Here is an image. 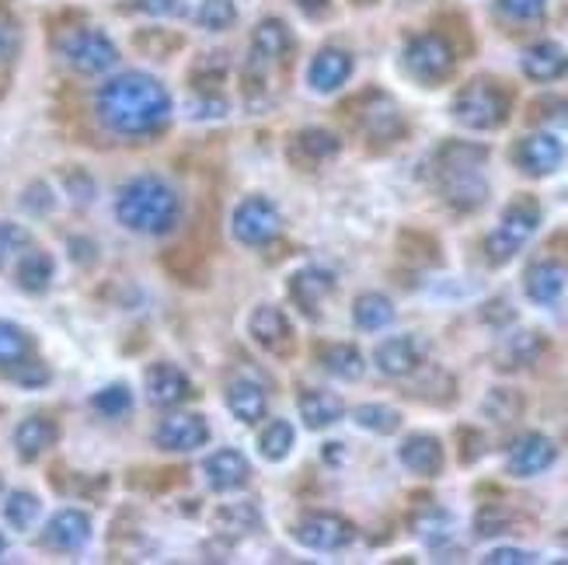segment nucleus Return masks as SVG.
Listing matches in <instances>:
<instances>
[{"mask_svg": "<svg viewBox=\"0 0 568 565\" xmlns=\"http://www.w3.org/2000/svg\"><path fill=\"white\" fill-rule=\"evenodd\" d=\"M94 115L115 137H158L171 122V94L151 73L130 70L98 88Z\"/></svg>", "mask_w": 568, "mask_h": 565, "instance_id": "f257e3e1", "label": "nucleus"}, {"mask_svg": "<svg viewBox=\"0 0 568 565\" xmlns=\"http://www.w3.org/2000/svg\"><path fill=\"white\" fill-rule=\"evenodd\" d=\"M488 161V147L471 140H447L433 154V175L443 203L454 213H478L488 203V182L481 168Z\"/></svg>", "mask_w": 568, "mask_h": 565, "instance_id": "f03ea898", "label": "nucleus"}, {"mask_svg": "<svg viewBox=\"0 0 568 565\" xmlns=\"http://www.w3.org/2000/svg\"><path fill=\"white\" fill-rule=\"evenodd\" d=\"M115 216H119V224L133 234L164 238L175 231L182 220V195L158 175H140L119 189Z\"/></svg>", "mask_w": 568, "mask_h": 565, "instance_id": "7ed1b4c3", "label": "nucleus"}, {"mask_svg": "<svg viewBox=\"0 0 568 565\" xmlns=\"http://www.w3.org/2000/svg\"><path fill=\"white\" fill-rule=\"evenodd\" d=\"M342 119L349 122V130H356L374 147H394L408 133V122H405L398 102L381 88H366L363 94L349 98V102L342 105Z\"/></svg>", "mask_w": 568, "mask_h": 565, "instance_id": "20e7f679", "label": "nucleus"}, {"mask_svg": "<svg viewBox=\"0 0 568 565\" xmlns=\"http://www.w3.org/2000/svg\"><path fill=\"white\" fill-rule=\"evenodd\" d=\"M450 112L464 130H503L513 112V91L499 78H475L454 94Z\"/></svg>", "mask_w": 568, "mask_h": 565, "instance_id": "39448f33", "label": "nucleus"}, {"mask_svg": "<svg viewBox=\"0 0 568 565\" xmlns=\"http://www.w3.org/2000/svg\"><path fill=\"white\" fill-rule=\"evenodd\" d=\"M537 228H540V203L534 200L530 192L513 195V200L506 203V210H503V216H499V228L491 231L485 238V244H481L485 262L488 265L513 262L516 255H520L524 244L534 238Z\"/></svg>", "mask_w": 568, "mask_h": 565, "instance_id": "423d86ee", "label": "nucleus"}, {"mask_svg": "<svg viewBox=\"0 0 568 565\" xmlns=\"http://www.w3.org/2000/svg\"><path fill=\"white\" fill-rule=\"evenodd\" d=\"M405 73L423 88H439L454 78L457 70V49L443 32H423L408 39L405 53H402Z\"/></svg>", "mask_w": 568, "mask_h": 565, "instance_id": "0eeeda50", "label": "nucleus"}, {"mask_svg": "<svg viewBox=\"0 0 568 565\" xmlns=\"http://www.w3.org/2000/svg\"><path fill=\"white\" fill-rule=\"evenodd\" d=\"M57 53L63 57V63L70 70L84 73V78H98V73H109L119 63V49L115 42L102 32V29H67L57 39Z\"/></svg>", "mask_w": 568, "mask_h": 565, "instance_id": "6e6552de", "label": "nucleus"}, {"mask_svg": "<svg viewBox=\"0 0 568 565\" xmlns=\"http://www.w3.org/2000/svg\"><path fill=\"white\" fill-rule=\"evenodd\" d=\"M231 231L241 244H248V249H262V244L276 241L280 231H283V213L273 200H265V195H248V200H241L234 216H231Z\"/></svg>", "mask_w": 568, "mask_h": 565, "instance_id": "1a4fd4ad", "label": "nucleus"}, {"mask_svg": "<svg viewBox=\"0 0 568 565\" xmlns=\"http://www.w3.org/2000/svg\"><path fill=\"white\" fill-rule=\"evenodd\" d=\"M293 542L311 552H342L356 542V524L338 513H304L293 524Z\"/></svg>", "mask_w": 568, "mask_h": 565, "instance_id": "9d476101", "label": "nucleus"}, {"mask_svg": "<svg viewBox=\"0 0 568 565\" xmlns=\"http://www.w3.org/2000/svg\"><path fill=\"white\" fill-rule=\"evenodd\" d=\"M248 335L258 350H265L276 360H293L296 356V332L290 317L276 304H258L248 317Z\"/></svg>", "mask_w": 568, "mask_h": 565, "instance_id": "9b49d317", "label": "nucleus"}, {"mask_svg": "<svg viewBox=\"0 0 568 565\" xmlns=\"http://www.w3.org/2000/svg\"><path fill=\"white\" fill-rule=\"evenodd\" d=\"M565 161V143L555 133H530L513 143V164L530 179H548Z\"/></svg>", "mask_w": 568, "mask_h": 565, "instance_id": "f8f14e48", "label": "nucleus"}, {"mask_svg": "<svg viewBox=\"0 0 568 565\" xmlns=\"http://www.w3.org/2000/svg\"><path fill=\"white\" fill-rule=\"evenodd\" d=\"M555 461H558V447L551 436L524 433V436H516L506 451V472L513 478H534L540 472H548Z\"/></svg>", "mask_w": 568, "mask_h": 565, "instance_id": "ddd939ff", "label": "nucleus"}, {"mask_svg": "<svg viewBox=\"0 0 568 565\" xmlns=\"http://www.w3.org/2000/svg\"><path fill=\"white\" fill-rule=\"evenodd\" d=\"M374 363L377 371L390 381H402V377H412L423 371L426 363V342L418 335H394V339H384L381 346L374 350Z\"/></svg>", "mask_w": 568, "mask_h": 565, "instance_id": "4468645a", "label": "nucleus"}, {"mask_svg": "<svg viewBox=\"0 0 568 565\" xmlns=\"http://www.w3.org/2000/svg\"><path fill=\"white\" fill-rule=\"evenodd\" d=\"M286 293H290V301L296 304V311H301L307 322H317L321 304H325V297H332V293H335V273H328V269H321V265H304V269H296V273L290 276Z\"/></svg>", "mask_w": 568, "mask_h": 565, "instance_id": "2eb2a0df", "label": "nucleus"}, {"mask_svg": "<svg viewBox=\"0 0 568 565\" xmlns=\"http://www.w3.org/2000/svg\"><path fill=\"white\" fill-rule=\"evenodd\" d=\"M39 542H42V548L60 552V555L81 552L91 542V517H88L84 509L67 506V509H60V513H53V517H49V524H45Z\"/></svg>", "mask_w": 568, "mask_h": 565, "instance_id": "dca6fc26", "label": "nucleus"}, {"mask_svg": "<svg viewBox=\"0 0 568 565\" xmlns=\"http://www.w3.org/2000/svg\"><path fill=\"white\" fill-rule=\"evenodd\" d=\"M206 440H210V426L200 412H175L154 430V444L161 451H171V454L200 451Z\"/></svg>", "mask_w": 568, "mask_h": 565, "instance_id": "f3484780", "label": "nucleus"}, {"mask_svg": "<svg viewBox=\"0 0 568 565\" xmlns=\"http://www.w3.org/2000/svg\"><path fill=\"white\" fill-rule=\"evenodd\" d=\"M143 387H146V398H151L154 405H161V408L182 405V402L192 395V381H189V374L182 371V366L168 363V360L146 366Z\"/></svg>", "mask_w": 568, "mask_h": 565, "instance_id": "a211bd4d", "label": "nucleus"}, {"mask_svg": "<svg viewBox=\"0 0 568 565\" xmlns=\"http://www.w3.org/2000/svg\"><path fill=\"white\" fill-rule=\"evenodd\" d=\"M565 286H568V265H561L558 259H537L527 265L524 273V290L527 297L540 307H551L565 297Z\"/></svg>", "mask_w": 568, "mask_h": 565, "instance_id": "6ab92c4d", "label": "nucleus"}, {"mask_svg": "<svg viewBox=\"0 0 568 565\" xmlns=\"http://www.w3.org/2000/svg\"><path fill=\"white\" fill-rule=\"evenodd\" d=\"M203 472H206V485L213 493H234V488L248 485L252 478V464L241 451L234 447H220L203 461Z\"/></svg>", "mask_w": 568, "mask_h": 565, "instance_id": "aec40b11", "label": "nucleus"}, {"mask_svg": "<svg viewBox=\"0 0 568 565\" xmlns=\"http://www.w3.org/2000/svg\"><path fill=\"white\" fill-rule=\"evenodd\" d=\"M353 57L345 53V49H338V46H325L321 53L311 60V67H307V84L317 91V94H332V91H338L345 81L353 78Z\"/></svg>", "mask_w": 568, "mask_h": 565, "instance_id": "412c9836", "label": "nucleus"}, {"mask_svg": "<svg viewBox=\"0 0 568 565\" xmlns=\"http://www.w3.org/2000/svg\"><path fill=\"white\" fill-rule=\"evenodd\" d=\"M398 461L405 464L412 475L436 478L443 472V464H447V454H443L439 436H433V433H412V436L402 440Z\"/></svg>", "mask_w": 568, "mask_h": 565, "instance_id": "4be33fe9", "label": "nucleus"}, {"mask_svg": "<svg viewBox=\"0 0 568 565\" xmlns=\"http://www.w3.org/2000/svg\"><path fill=\"white\" fill-rule=\"evenodd\" d=\"M338 151H342V140L321 127H307L290 140V161L304 171H314L317 164L338 158Z\"/></svg>", "mask_w": 568, "mask_h": 565, "instance_id": "5701e85b", "label": "nucleus"}, {"mask_svg": "<svg viewBox=\"0 0 568 565\" xmlns=\"http://www.w3.org/2000/svg\"><path fill=\"white\" fill-rule=\"evenodd\" d=\"M314 363L325 374L338 377V381H359L363 371H366V360H363V353L353 346V342H317Z\"/></svg>", "mask_w": 568, "mask_h": 565, "instance_id": "b1692460", "label": "nucleus"}, {"mask_svg": "<svg viewBox=\"0 0 568 565\" xmlns=\"http://www.w3.org/2000/svg\"><path fill=\"white\" fill-rule=\"evenodd\" d=\"M60 440V426L49 420V415H29V420H21L18 430H14V451L21 461H39L49 447H57Z\"/></svg>", "mask_w": 568, "mask_h": 565, "instance_id": "393cba45", "label": "nucleus"}, {"mask_svg": "<svg viewBox=\"0 0 568 565\" xmlns=\"http://www.w3.org/2000/svg\"><path fill=\"white\" fill-rule=\"evenodd\" d=\"M545 353H548V339L540 332H516L496 350V366L503 374H513L524 371V366H534Z\"/></svg>", "mask_w": 568, "mask_h": 565, "instance_id": "a878e982", "label": "nucleus"}, {"mask_svg": "<svg viewBox=\"0 0 568 565\" xmlns=\"http://www.w3.org/2000/svg\"><path fill=\"white\" fill-rule=\"evenodd\" d=\"M520 67H524V73L530 81L551 84V81H561L568 73V53H565V46H558V42H537L524 53Z\"/></svg>", "mask_w": 568, "mask_h": 565, "instance_id": "bb28decb", "label": "nucleus"}, {"mask_svg": "<svg viewBox=\"0 0 568 565\" xmlns=\"http://www.w3.org/2000/svg\"><path fill=\"white\" fill-rule=\"evenodd\" d=\"M296 405H301V420L307 430H328L345 415V402L332 395V391H317V387L301 391Z\"/></svg>", "mask_w": 568, "mask_h": 565, "instance_id": "cd10ccee", "label": "nucleus"}, {"mask_svg": "<svg viewBox=\"0 0 568 565\" xmlns=\"http://www.w3.org/2000/svg\"><path fill=\"white\" fill-rule=\"evenodd\" d=\"M227 408H231V415H234L237 423L255 426V423H262V420H265L268 398H265V391H262L255 381L237 377V381H231V384H227Z\"/></svg>", "mask_w": 568, "mask_h": 565, "instance_id": "c85d7f7f", "label": "nucleus"}, {"mask_svg": "<svg viewBox=\"0 0 568 565\" xmlns=\"http://www.w3.org/2000/svg\"><path fill=\"white\" fill-rule=\"evenodd\" d=\"M53 273H57V262L49 252L42 249H24L18 255V269H14V283L24 290V293H45L49 283H53Z\"/></svg>", "mask_w": 568, "mask_h": 565, "instance_id": "c756f323", "label": "nucleus"}, {"mask_svg": "<svg viewBox=\"0 0 568 565\" xmlns=\"http://www.w3.org/2000/svg\"><path fill=\"white\" fill-rule=\"evenodd\" d=\"M252 53L265 57V60H280V63H290V53H293V32L286 29V21L280 18H265L258 21V29L252 36Z\"/></svg>", "mask_w": 568, "mask_h": 565, "instance_id": "7c9ffc66", "label": "nucleus"}, {"mask_svg": "<svg viewBox=\"0 0 568 565\" xmlns=\"http://www.w3.org/2000/svg\"><path fill=\"white\" fill-rule=\"evenodd\" d=\"M398 252L405 262L418 265V269H436L443 265V244L436 234L429 231H418V228H405L398 234Z\"/></svg>", "mask_w": 568, "mask_h": 565, "instance_id": "2f4dec72", "label": "nucleus"}, {"mask_svg": "<svg viewBox=\"0 0 568 565\" xmlns=\"http://www.w3.org/2000/svg\"><path fill=\"white\" fill-rule=\"evenodd\" d=\"M524 517L516 513L509 503H485L475 513V534L478 537H499V534H513L520 531Z\"/></svg>", "mask_w": 568, "mask_h": 565, "instance_id": "473e14b6", "label": "nucleus"}, {"mask_svg": "<svg viewBox=\"0 0 568 565\" xmlns=\"http://www.w3.org/2000/svg\"><path fill=\"white\" fill-rule=\"evenodd\" d=\"M353 322L363 332H381L394 322V304L384 297V293H359L353 304Z\"/></svg>", "mask_w": 568, "mask_h": 565, "instance_id": "72a5a7b5", "label": "nucleus"}, {"mask_svg": "<svg viewBox=\"0 0 568 565\" xmlns=\"http://www.w3.org/2000/svg\"><path fill=\"white\" fill-rule=\"evenodd\" d=\"M213 527L220 534H255L262 527V513L255 503H227L213 513Z\"/></svg>", "mask_w": 568, "mask_h": 565, "instance_id": "f704fd0d", "label": "nucleus"}, {"mask_svg": "<svg viewBox=\"0 0 568 565\" xmlns=\"http://www.w3.org/2000/svg\"><path fill=\"white\" fill-rule=\"evenodd\" d=\"M164 265H168V273L175 276L179 283L200 286L206 280V259H203V252H195L192 244H179V249H168Z\"/></svg>", "mask_w": 568, "mask_h": 565, "instance_id": "c9c22d12", "label": "nucleus"}, {"mask_svg": "<svg viewBox=\"0 0 568 565\" xmlns=\"http://www.w3.org/2000/svg\"><path fill=\"white\" fill-rule=\"evenodd\" d=\"M405 395L415 398V402H429V405H439L443 408V405H454L457 402V381L447 371H429L415 387H408Z\"/></svg>", "mask_w": 568, "mask_h": 565, "instance_id": "e433bc0d", "label": "nucleus"}, {"mask_svg": "<svg viewBox=\"0 0 568 565\" xmlns=\"http://www.w3.org/2000/svg\"><path fill=\"white\" fill-rule=\"evenodd\" d=\"M353 420H356V426L377 433V436H390V433L402 430V412L390 408V405H381V402L356 405L353 408Z\"/></svg>", "mask_w": 568, "mask_h": 565, "instance_id": "4c0bfd02", "label": "nucleus"}, {"mask_svg": "<svg viewBox=\"0 0 568 565\" xmlns=\"http://www.w3.org/2000/svg\"><path fill=\"white\" fill-rule=\"evenodd\" d=\"M485 415L491 423H499V426H509L516 423L524 415V398L516 395L513 387H496V391H488V398H485Z\"/></svg>", "mask_w": 568, "mask_h": 565, "instance_id": "58836bf2", "label": "nucleus"}, {"mask_svg": "<svg viewBox=\"0 0 568 565\" xmlns=\"http://www.w3.org/2000/svg\"><path fill=\"white\" fill-rule=\"evenodd\" d=\"M32 350H36V342L29 332L14 322H0V366L21 363L24 356H32Z\"/></svg>", "mask_w": 568, "mask_h": 565, "instance_id": "ea45409f", "label": "nucleus"}, {"mask_svg": "<svg viewBox=\"0 0 568 565\" xmlns=\"http://www.w3.org/2000/svg\"><path fill=\"white\" fill-rule=\"evenodd\" d=\"M133 46L140 49L143 57L168 60V57H175L179 49L185 46V39H182V36H175V32H168V29H143V32H136Z\"/></svg>", "mask_w": 568, "mask_h": 565, "instance_id": "a19ab883", "label": "nucleus"}, {"mask_svg": "<svg viewBox=\"0 0 568 565\" xmlns=\"http://www.w3.org/2000/svg\"><path fill=\"white\" fill-rule=\"evenodd\" d=\"M227 73V53H203L192 67V84L200 94H213Z\"/></svg>", "mask_w": 568, "mask_h": 565, "instance_id": "79ce46f5", "label": "nucleus"}, {"mask_svg": "<svg viewBox=\"0 0 568 565\" xmlns=\"http://www.w3.org/2000/svg\"><path fill=\"white\" fill-rule=\"evenodd\" d=\"M91 408L98 415H105V420H119V415H126L133 408V391L126 384H109L91 395Z\"/></svg>", "mask_w": 568, "mask_h": 565, "instance_id": "37998d69", "label": "nucleus"}, {"mask_svg": "<svg viewBox=\"0 0 568 565\" xmlns=\"http://www.w3.org/2000/svg\"><path fill=\"white\" fill-rule=\"evenodd\" d=\"M39 513H42V503H39V496H32V493H8V500H4V517H8V524L11 527H18V531H29L36 521H39Z\"/></svg>", "mask_w": 568, "mask_h": 565, "instance_id": "c03bdc74", "label": "nucleus"}, {"mask_svg": "<svg viewBox=\"0 0 568 565\" xmlns=\"http://www.w3.org/2000/svg\"><path fill=\"white\" fill-rule=\"evenodd\" d=\"M258 451L265 461H283L293 451V426L286 420H273L258 436Z\"/></svg>", "mask_w": 568, "mask_h": 565, "instance_id": "a18cd8bd", "label": "nucleus"}, {"mask_svg": "<svg viewBox=\"0 0 568 565\" xmlns=\"http://www.w3.org/2000/svg\"><path fill=\"white\" fill-rule=\"evenodd\" d=\"M527 122L534 127H555V122H568V98L561 94H540L527 105Z\"/></svg>", "mask_w": 568, "mask_h": 565, "instance_id": "49530a36", "label": "nucleus"}, {"mask_svg": "<svg viewBox=\"0 0 568 565\" xmlns=\"http://www.w3.org/2000/svg\"><path fill=\"white\" fill-rule=\"evenodd\" d=\"M195 21H200L206 32H227L237 21V8H234V0H203L200 11H195Z\"/></svg>", "mask_w": 568, "mask_h": 565, "instance_id": "de8ad7c7", "label": "nucleus"}, {"mask_svg": "<svg viewBox=\"0 0 568 565\" xmlns=\"http://www.w3.org/2000/svg\"><path fill=\"white\" fill-rule=\"evenodd\" d=\"M32 244V234L24 231L21 224H11V220H0V273H4V269L29 249Z\"/></svg>", "mask_w": 568, "mask_h": 565, "instance_id": "09e8293b", "label": "nucleus"}, {"mask_svg": "<svg viewBox=\"0 0 568 565\" xmlns=\"http://www.w3.org/2000/svg\"><path fill=\"white\" fill-rule=\"evenodd\" d=\"M496 8L513 24H537L548 11V0H496Z\"/></svg>", "mask_w": 568, "mask_h": 565, "instance_id": "8fccbe9b", "label": "nucleus"}, {"mask_svg": "<svg viewBox=\"0 0 568 565\" xmlns=\"http://www.w3.org/2000/svg\"><path fill=\"white\" fill-rule=\"evenodd\" d=\"M8 377L14 384H21V387H42L49 381V366L39 363V360H32V356H24L21 363L8 366Z\"/></svg>", "mask_w": 568, "mask_h": 565, "instance_id": "3c124183", "label": "nucleus"}, {"mask_svg": "<svg viewBox=\"0 0 568 565\" xmlns=\"http://www.w3.org/2000/svg\"><path fill=\"white\" fill-rule=\"evenodd\" d=\"M122 11H136V14H151V18H182L189 14L185 0H133Z\"/></svg>", "mask_w": 568, "mask_h": 565, "instance_id": "603ef678", "label": "nucleus"}, {"mask_svg": "<svg viewBox=\"0 0 568 565\" xmlns=\"http://www.w3.org/2000/svg\"><path fill=\"white\" fill-rule=\"evenodd\" d=\"M457 444H460V464H475L485 454V436L475 426H460Z\"/></svg>", "mask_w": 568, "mask_h": 565, "instance_id": "864d4df0", "label": "nucleus"}, {"mask_svg": "<svg viewBox=\"0 0 568 565\" xmlns=\"http://www.w3.org/2000/svg\"><path fill=\"white\" fill-rule=\"evenodd\" d=\"M481 562H488V565H530V562H537V555L524 552V548H491Z\"/></svg>", "mask_w": 568, "mask_h": 565, "instance_id": "5fc2aeb1", "label": "nucleus"}, {"mask_svg": "<svg viewBox=\"0 0 568 565\" xmlns=\"http://www.w3.org/2000/svg\"><path fill=\"white\" fill-rule=\"evenodd\" d=\"M481 317H485L488 325H509L516 314H513V307L506 301H488L485 311H481Z\"/></svg>", "mask_w": 568, "mask_h": 565, "instance_id": "6e6d98bb", "label": "nucleus"}, {"mask_svg": "<svg viewBox=\"0 0 568 565\" xmlns=\"http://www.w3.org/2000/svg\"><path fill=\"white\" fill-rule=\"evenodd\" d=\"M195 115H203V119H220V115H227V102H224V98L203 94L200 102H195Z\"/></svg>", "mask_w": 568, "mask_h": 565, "instance_id": "4d7b16f0", "label": "nucleus"}, {"mask_svg": "<svg viewBox=\"0 0 568 565\" xmlns=\"http://www.w3.org/2000/svg\"><path fill=\"white\" fill-rule=\"evenodd\" d=\"M296 8H301L307 18H328L332 14V0H296Z\"/></svg>", "mask_w": 568, "mask_h": 565, "instance_id": "13d9d810", "label": "nucleus"}, {"mask_svg": "<svg viewBox=\"0 0 568 565\" xmlns=\"http://www.w3.org/2000/svg\"><path fill=\"white\" fill-rule=\"evenodd\" d=\"M11 36H14V29H11V18L0 11V57L8 53V46H11Z\"/></svg>", "mask_w": 568, "mask_h": 565, "instance_id": "bf43d9fd", "label": "nucleus"}, {"mask_svg": "<svg viewBox=\"0 0 568 565\" xmlns=\"http://www.w3.org/2000/svg\"><path fill=\"white\" fill-rule=\"evenodd\" d=\"M353 4H359V8H366V4H377V0H353Z\"/></svg>", "mask_w": 568, "mask_h": 565, "instance_id": "052dcab7", "label": "nucleus"}, {"mask_svg": "<svg viewBox=\"0 0 568 565\" xmlns=\"http://www.w3.org/2000/svg\"><path fill=\"white\" fill-rule=\"evenodd\" d=\"M4 548H8V542H4V534H0V555H4Z\"/></svg>", "mask_w": 568, "mask_h": 565, "instance_id": "680f3d73", "label": "nucleus"}]
</instances>
